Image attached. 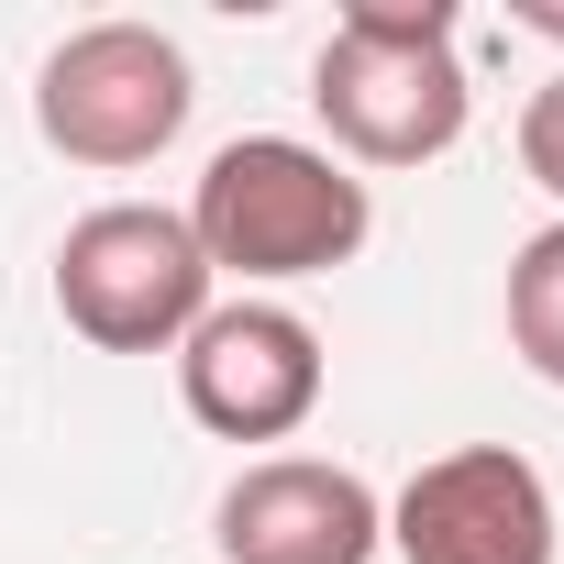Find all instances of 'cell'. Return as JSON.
<instances>
[{
	"label": "cell",
	"mask_w": 564,
	"mask_h": 564,
	"mask_svg": "<svg viewBox=\"0 0 564 564\" xmlns=\"http://www.w3.org/2000/svg\"><path fill=\"white\" fill-rule=\"evenodd\" d=\"M188 232L210 254V276H243V289H289V276H333L366 254L377 199L333 144L300 133H243L199 166L188 188Z\"/></svg>",
	"instance_id": "1"
},
{
	"label": "cell",
	"mask_w": 564,
	"mask_h": 564,
	"mask_svg": "<svg viewBox=\"0 0 564 564\" xmlns=\"http://www.w3.org/2000/svg\"><path fill=\"white\" fill-rule=\"evenodd\" d=\"M311 111L333 122L344 166H432L465 144V56L454 0H344V23L311 67Z\"/></svg>",
	"instance_id": "2"
},
{
	"label": "cell",
	"mask_w": 564,
	"mask_h": 564,
	"mask_svg": "<svg viewBox=\"0 0 564 564\" xmlns=\"http://www.w3.org/2000/svg\"><path fill=\"white\" fill-rule=\"evenodd\" d=\"M56 311L100 355H177L199 333V311H210V254H199L188 210L111 199V210L67 221V243H56Z\"/></svg>",
	"instance_id": "3"
},
{
	"label": "cell",
	"mask_w": 564,
	"mask_h": 564,
	"mask_svg": "<svg viewBox=\"0 0 564 564\" xmlns=\"http://www.w3.org/2000/svg\"><path fill=\"white\" fill-rule=\"evenodd\" d=\"M199 111L188 45L155 23H78L34 67V133L67 166H155Z\"/></svg>",
	"instance_id": "4"
},
{
	"label": "cell",
	"mask_w": 564,
	"mask_h": 564,
	"mask_svg": "<svg viewBox=\"0 0 564 564\" xmlns=\"http://www.w3.org/2000/svg\"><path fill=\"white\" fill-rule=\"evenodd\" d=\"M177 399L221 443H289L322 410V333L276 300H210L177 344Z\"/></svg>",
	"instance_id": "5"
},
{
	"label": "cell",
	"mask_w": 564,
	"mask_h": 564,
	"mask_svg": "<svg viewBox=\"0 0 564 564\" xmlns=\"http://www.w3.org/2000/svg\"><path fill=\"white\" fill-rule=\"evenodd\" d=\"M553 487L509 443H454L388 498L399 564H553Z\"/></svg>",
	"instance_id": "6"
},
{
	"label": "cell",
	"mask_w": 564,
	"mask_h": 564,
	"mask_svg": "<svg viewBox=\"0 0 564 564\" xmlns=\"http://www.w3.org/2000/svg\"><path fill=\"white\" fill-rule=\"evenodd\" d=\"M388 498L355 465L322 454H265L221 487V564H377Z\"/></svg>",
	"instance_id": "7"
},
{
	"label": "cell",
	"mask_w": 564,
	"mask_h": 564,
	"mask_svg": "<svg viewBox=\"0 0 564 564\" xmlns=\"http://www.w3.org/2000/svg\"><path fill=\"white\" fill-rule=\"evenodd\" d=\"M509 344L542 388H564V221H542L509 254Z\"/></svg>",
	"instance_id": "8"
},
{
	"label": "cell",
	"mask_w": 564,
	"mask_h": 564,
	"mask_svg": "<svg viewBox=\"0 0 564 564\" xmlns=\"http://www.w3.org/2000/svg\"><path fill=\"white\" fill-rule=\"evenodd\" d=\"M520 177L564 199V67H553V78L520 100Z\"/></svg>",
	"instance_id": "9"
},
{
	"label": "cell",
	"mask_w": 564,
	"mask_h": 564,
	"mask_svg": "<svg viewBox=\"0 0 564 564\" xmlns=\"http://www.w3.org/2000/svg\"><path fill=\"white\" fill-rule=\"evenodd\" d=\"M509 23H520V34H553V45H564V0H509Z\"/></svg>",
	"instance_id": "10"
}]
</instances>
